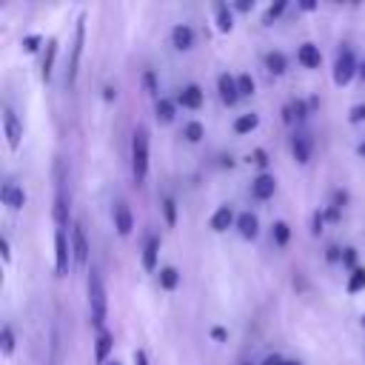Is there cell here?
Listing matches in <instances>:
<instances>
[{"label": "cell", "mask_w": 365, "mask_h": 365, "mask_svg": "<svg viewBox=\"0 0 365 365\" xmlns=\"http://www.w3.org/2000/svg\"><path fill=\"white\" fill-rule=\"evenodd\" d=\"M242 365H251V362H242Z\"/></svg>", "instance_id": "cell-55"}, {"label": "cell", "mask_w": 365, "mask_h": 365, "mask_svg": "<svg viewBox=\"0 0 365 365\" xmlns=\"http://www.w3.org/2000/svg\"><path fill=\"white\" fill-rule=\"evenodd\" d=\"M171 43H174L177 51H188V48L194 46V29L185 26V23L174 26V29H171Z\"/></svg>", "instance_id": "cell-12"}, {"label": "cell", "mask_w": 365, "mask_h": 365, "mask_svg": "<svg viewBox=\"0 0 365 365\" xmlns=\"http://www.w3.org/2000/svg\"><path fill=\"white\" fill-rule=\"evenodd\" d=\"M271 237H274L277 245H288V240H291V228H288V222L277 220V222L271 225Z\"/></svg>", "instance_id": "cell-29"}, {"label": "cell", "mask_w": 365, "mask_h": 365, "mask_svg": "<svg viewBox=\"0 0 365 365\" xmlns=\"http://www.w3.org/2000/svg\"><path fill=\"white\" fill-rule=\"evenodd\" d=\"M359 77H362V83H365V63L359 66Z\"/></svg>", "instance_id": "cell-51"}, {"label": "cell", "mask_w": 365, "mask_h": 365, "mask_svg": "<svg viewBox=\"0 0 365 365\" xmlns=\"http://www.w3.org/2000/svg\"><path fill=\"white\" fill-rule=\"evenodd\" d=\"M362 325H365V314H362Z\"/></svg>", "instance_id": "cell-54"}, {"label": "cell", "mask_w": 365, "mask_h": 365, "mask_svg": "<svg viewBox=\"0 0 365 365\" xmlns=\"http://www.w3.org/2000/svg\"><path fill=\"white\" fill-rule=\"evenodd\" d=\"M40 43H43V37H40V34H26V37H23V51L34 54V51L40 48Z\"/></svg>", "instance_id": "cell-34"}, {"label": "cell", "mask_w": 365, "mask_h": 365, "mask_svg": "<svg viewBox=\"0 0 365 365\" xmlns=\"http://www.w3.org/2000/svg\"><path fill=\"white\" fill-rule=\"evenodd\" d=\"M274 191H277V180L271 177V174H257L254 180H251V194L257 197V200H271L274 197Z\"/></svg>", "instance_id": "cell-9"}, {"label": "cell", "mask_w": 365, "mask_h": 365, "mask_svg": "<svg viewBox=\"0 0 365 365\" xmlns=\"http://www.w3.org/2000/svg\"><path fill=\"white\" fill-rule=\"evenodd\" d=\"M262 365H285V359H282L279 354H268V356L262 359Z\"/></svg>", "instance_id": "cell-41"}, {"label": "cell", "mask_w": 365, "mask_h": 365, "mask_svg": "<svg viewBox=\"0 0 365 365\" xmlns=\"http://www.w3.org/2000/svg\"><path fill=\"white\" fill-rule=\"evenodd\" d=\"M14 345H17L14 328L6 322V325L0 328V351H3V356H11V354H14Z\"/></svg>", "instance_id": "cell-25"}, {"label": "cell", "mask_w": 365, "mask_h": 365, "mask_svg": "<svg viewBox=\"0 0 365 365\" xmlns=\"http://www.w3.org/2000/svg\"><path fill=\"white\" fill-rule=\"evenodd\" d=\"M214 20H217V29L222 34H228L234 29V14H231V6L228 3H217L214 6Z\"/></svg>", "instance_id": "cell-19"}, {"label": "cell", "mask_w": 365, "mask_h": 365, "mask_svg": "<svg viewBox=\"0 0 365 365\" xmlns=\"http://www.w3.org/2000/svg\"><path fill=\"white\" fill-rule=\"evenodd\" d=\"M342 254H345V248H339V245H328L325 259H328V262H339V259H342Z\"/></svg>", "instance_id": "cell-35"}, {"label": "cell", "mask_w": 365, "mask_h": 365, "mask_svg": "<svg viewBox=\"0 0 365 365\" xmlns=\"http://www.w3.org/2000/svg\"><path fill=\"white\" fill-rule=\"evenodd\" d=\"M182 137H185L188 143H200V140L205 137V128H202V123H197V120H188V123L182 125Z\"/></svg>", "instance_id": "cell-28"}, {"label": "cell", "mask_w": 365, "mask_h": 365, "mask_svg": "<svg viewBox=\"0 0 365 365\" xmlns=\"http://www.w3.org/2000/svg\"><path fill=\"white\" fill-rule=\"evenodd\" d=\"M265 66H268L271 74H282L288 63H285V54H282V51H268V54H265Z\"/></svg>", "instance_id": "cell-27"}, {"label": "cell", "mask_w": 365, "mask_h": 365, "mask_svg": "<svg viewBox=\"0 0 365 365\" xmlns=\"http://www.w3.org/2000/svg\"><path fill=\"white\" fill-rule=\"evenodd\" d=\"M231 225H237V217H234L231 205H220V208L211 214V228H214L217 234H222V231H228Z\"/></svg>", "instance_id": "cell-13"}, {"label": "cell", "mask_w": 365, "mask_h": 365, "mask_svg": "<svg viewBox=\"0 0 365 365\" xmlns=\"http://www.w3.org/2000/svg\"><path fill=\"white\" fill-rule=\"evenodd\" d=\"M88 237H86V228H83V222H74L71 225V254H74V265L77 268H86V262H88Z\"/></svg>", "instance_id": "cell-7"}, {"label": "cell", "mask_w": 365, "mask_h": 365, "mask_svg": "<svg viewBox=\"0 0 365 365\" xmlns=\"http://www.w3.org/2000/svg\"><path fill=\"white\" fill-rule=\"evenodd\" d=\"M322 222H325V214H319V211H317V214H314V228H311V231H314V234H319V231H322Z\"/></svg>", "instance_id": "cell-42"}, {"label": "cell", "mask_w": 365, "mask_h": 365, "mask_svg": "<svg viewBox=\"0 0 365 365\" xmlns=\"http://www.w3.org/2000/svg\"><path fill=\"white\" fill-rule=\"evenodd\" d=\"M106 365H120V362H117V359H114V362H106Z\"/></svg>", "instance_id": "cell-53"}, {"label": "cell", "mask_w": 365, "mask_h": 365, "mask_svg": "<svg viewBox=\"0 0 365 365\" xmlns=\"http://www.w3.org/2000/svg\"><path fill=\"white\" fill-rule=\"evenodd\" d=\"M285 365H302L299 359H285Z\"/></svg>", "instance_id": "cell-50"}, {"label": "cell", "mask_w": 365, "mask_h": 365, "mask_svg": "<svg viewBox=\"0 0 365 365\" xmlns=\"http://www.w3.org/2000/svg\"><path fill=\"white\" fill-rule=\"evenodd\" d=\"M160 285H163L165 291H174V288L180 285V271H177L174 265H165V268H160Z\"/></svg>", "instance_id": "cell-26"}, {"label": "cell", "mask_w": 365, "mask_h": 365, "mask_svg": "<svg viewBox=\"0 0 365 365\" xmlns=\"http://www.w3.org/2000/svg\"><path fill=\"white\" fill-rule=\"evenodd\" d=\"M211 336L214 339H225V328H211Z\"/></svg>", "instance_id": "cell-48"}, {"label": "cell", "mask_w": 365, "mask_h": 365, "mask_svg": "<svg viewBox=\"0 0 365 365\" xmlns=\"http://www.w3.org/2000/svg\"><path fill=\"white\" fill-rule=\"evenodd\" d=\"M291 111H297V117H299V120H305V103H302V100H297V103L291 106Z\"/></svg>", "instance_id": "cell-44"}, {"label": "cell", "mask_w": 365, "mask_h": 365, "mask_svg": "<svg viewBox=\"0 0 365 365\" xmlns=\"http://www.w3.org/2000/svg\"><path fill=\"white\" fill-rule=\"evenodd\" d=\"M297 60H299V66H305V68H319L322 54H319V48H317L314 43H302V46L297 48Z\"/></svg>", "instance_id": "cell-15"}, {"label": "cell", "mask_w": 365, "mask_h": 365, "mask_svg": "<svg viewBox=\"0 0 365 365\" xmlns=\"http://www.w3.org/2000/svg\"><path fill=\"white\" fill-rule=\"evenodd\" d=\"M157 120H163V123H171L174 120V114H177V103L174 100H168V97H157Z\"/></svg>", "instance_id": "cell-24"}, {"label": "cell", "mask_w": 365, "mask_h": 365, "mask_svg": "<svg viewBox=\"0 0 365 365\" xmlns=\"http://www.w3.org/2000/svg\"><path fill=\"white\" fill-rule=\"evenodd\" d=\"M103 91H106V94H103V97H106V100H114V97H117V88H111V86H106V88H103Z\"/></svg>", "instance_id": "cell-47"}, {"label": "cell", "mask_w": 365, "mask_h": 365, "mask_svg": "<svg viewBox=\"0 0 365 365\" xmlns=\"http://www.w3.org/2000/svg\"><path fill=\"white\" fill-rule=\"evenodd\" d=\"M114 228H117V234L120 237H128L131 234V228H134V217H131V208L125 205V202H114Z\"/></svg>", "instance_id": "cell-10"}, {"label": "cell", "mask_w": 365, "mask_h": 365, "mask_svg": "<svg viewBox=\"0 0 365 365\" xmlns=\"http://www.w3.org/2000/svg\"><path fill=\"white\" fill-rule=\"evenodd\" d=\"M0 200H3V205H9L11 211H17V208H23V202H26V191H23L20 185H14V182H3Z\"/></svg>", "instance_id": "cell-11"}, {"label": "cell", "mask_w": 365, "mask_h": 365, "mask_svg": "<svg viewBox=\"0 0 365 365\" xmlns=\"http://www.w3.org/2000/svg\"><path fill=\"white\" fill-rule=\"evenodd\" d=\"M237 88H240V97H251L254 88H257V86H254V77H251V74H240V77H237Z\"/></svg>", "instance_id": "cell-32"}, {"label": "cell", "mask_w": 365, "mask_h": 365, "mask_svg": "<svg viewBox=\"0 0 365 365\" xmlns=\"http://www.w3.org/2000/svg\"><path fill=\"white\" fill-rule=\"evenodd\" d=\"M299 6H302V9H305V11H311V9H317V3H314V0H302V3H299Z\"/></svg>", "instance_id": "cell-49"}, {"label": "cell", "mask_w": 365, "mask_h": 365, "mask_svg": "<svg viewBox=\"0 0 365 365\" xmlns=\"http://www.w3.org/2000/svg\"><path fill=\"white\" fill-rule=\"evenodd\" d=\"M131 174L137 185L145 182L148 177V128L145 125H137L131 134Z\"/></svg>", "instance_id": "cell-2"}, {"label": "cell", "mask_w": 365, "mask_h": 365, "mask_svg": "<svg viewBox=\"0 0 365 365\" xmlns=\"http://www.w3.org/2000/svg\"><path fill=\"white\" fill-rule=\"evenodd\" d=\"M143 83H145V91H148V94H157V83H154V74H151V71L143 74Z\"/></svg>", "instance_id": "cell-37"}, {"label": "cell", "mask_w": 365, "mask_h": 365, "mask_svg": "<svg viewBox=\"0 0 365 365\" xmlns=\"http://www.w3.org/2000/svg\"><path fill=\"white\" fill-rule=\"evenodd\" d=\"M134 365H148V356H145V351H143V348H137V351H134Z\"/></svg>", "instance_id": "cell-43"}, {"label": "cell", "mask_w": 365, "mask_h": 365, "mask_svg": "<svg viewBox=\"0 0 365 365\" xmlns=\"http://www.w3.org/2000/svg\"><path fill=\"white\" fill-rule=\"evenodd\" d=\"M160 205H163V217H165V222H168V225H177V202H174V197H163Z\"/></svg>", "instance_id": "cell-31"}, {"label": "cell", "mask_w": 365, "mask_h": 365, "mask_svg": "<svg viewBox=\"0 0 365 365\" xmlns=\"http://www.w3.org/2000/svg\"><path fill=\"white\" fill-rule=\"evenodd\" d=\"M354 74H359V66L354 60V51L351 48H342L334 60V83L336 86H348L354 80Z\"/></svg>", "instance_id": "cell-5"}, {"label": "cell", "mask_w": 365, "mask_h": 365, "mask_svg": "<svg viewBox=\"0 0 365 365\" xmlns=\"http://www.w3.org/2000/svg\"><path fill=\"white\" fill-rule=\"evenodd\" d=\"M362 288H365V268H354L351 277H348L345 291H348V294H356V291H362Z\"/></svg>", "instance_id": "cell-30"}, {"label": "cell", "mask_w": 365, "mask_h": 365, "mask_svg": "<svg viewBox=\"0 0 365 365\" xmlns=\"http://www.w3.org/2000/svg\"><path fill=\"white\" fill-rule=\"evenodd\" d=\"M348 120H351V123H362V120H365V106H362V103H356V106L351 108Z\"/></svg>", "instance_id": "cell-36"}, {"label": "cell", "mask_w": 365, "mask_h": 365, "mask_svg": "<svg viewBox=\"0 0 365 365\" xmlns=\"http://www.w3.org/2000/svg\"><path fill=\"white\" fill-rule=\"evenodd\" d=\"M356 151H359V154L365 157V143H359V148H356Z\"/></svg>", "instance_id": "cell-52"}, {"label": "cell", "mask_w": 365, "mask_h": 365, "mask_svg": "<svg viewBox=\"0 0 365 365\" xmlns=\"http://www.w3.org/2000/svg\"><path fill=\"white\" fill-rule=\"evenodd\" d=\"M83 46H86V14L77 17L74 26V43H71V60L66 68V88H71L77 83V71H80V57H83Z\"/></svg>", "instance_id": "cell-3"}, {"label": "cell", "mask_w": 365, "mask_h": 365, "mask_svg": "<svg viewBox=\"0 0 365 365\" xmlns=\"http://www.w3.org/2000/svg\"><path fill=\"white\" fill-rule=\"evenodd\" d=\"M157 257H160V240L157 237H148L145 245H143V268L145 271H154L157 268Z\"/></svg>", "instance_id": "cell-20"}, {"label": "cell", "mask_w": 365, "mask_h": 365, "mask_svg": "<svg viewBox=\"0 0 365 365\" xmlns=\"http://www.w3.org/2000/svg\"><path fill=\"white\" fill-rule=\"evenodd\" d=\"M3 134H6V143L11 151L20 148V140H23V123L17 120L14 108L11 106H3Z\"/></svg>", "instance_id": "cell-6"}, {"label": "cell", "mask_w": 365, "mask_h": 365, "mask_svg": "<svg viewBox=\"0 0 365 365\" xmlns=\"http://www.w3.org/2000/svg\"><path fill=\"white\" fill-rule=\"evenodd\" d=\"M54 222H57V228L68 225V194L63 185L57 188V197H54Z\"/></svg>", "instance_id": "cell-17"}, {"label": "cell", "mask_w": 365, "mask_h": 365, "mask_svg": "<svg viewBox=\"0 0 365 365\" xmlns=\"http://www.w3.org/2000/svg\"><path fill=\"white\" fill-rule=\"evenodd\" d=\"M54 57H57V40L51 37V40L46 43V54H43V66H40V74H43V80H48V77H51V68H54Z\"/></svg>", "instance_id": "cell-22"}, {"label": "cell", "mask_w": 365, "mask_h": 365, "mask_svg": "<svg viewBox=\"0 0 365 365\" xmlns=\"http://www.w3.org/2000/svg\"><path fill=\"white\" fill-rule=\"evenodd\" d=\"M251 160H254L259 168H265V165H268V157H265V151H262V148H257V151L251 154Z\"/></svg>", "instance_id": "cell-39"}, {"label": "cell", "mask_w": 365, "mask_h": 365, "mask_svg": "<svg viewBox=\"0 0 365 365\" xmlns=\"http://www.w3.org/2000/svg\"><path fill=\"white\" fill-rule=\"evenodd\" d=\"M0 251H3V262H11V245H9V237H0Z\"/></svg>", "instance_id": "cell-38"}, {"label": "cell", "mask_w": 365, "mask_h": 365, "mask_svg": "<svg viewBox=\"0 0 365 365\" xmlns=\"http://www.w3.org/2000/svg\"><path fill=\"white\" fill-rule=\"evenodd\" d=\"M325 220H334V222H336V220H339V208H336V205H331V208L325 211Z\"/></svg>", "instance_id": "cell-45"}, {"label": "cell", "mask_w": 365, "mask_h": 365, "mask_svg": "<svg viewBox=\"0 0 365 365\" xmlns=\"http://www.w3.org/2000/svg\"><path fill=\"white\" fill-rule=\"evenodd\" d=\"M237 231H240V237L254 240V237L259 234V220H257V214H251V211L237 214Z\"/></svg>", "instance_id": "cell-14"}, {"label": "cell", "mask_w": 365, "mask_h": 365, "mask_svg": "<svg viewBox=\"0 0 365 365\" xmlns=\"http://www.w3.org/2000/svg\"><path fill=\"white\" fill-rule=\"evenodd\" d=\"M217 91H220V100H222L225 106H234V103L240 100V88H237V77H231L228 71H222V74L217 77Z\"/></svg>", "instance_id": "cell-8"}, {"label": "cell", "mask_w": 365, "mask_h": 365, "mask_svg": "<svg viewBox=\"0 0 365 365\" xmlns=\"http://www.w3.org/2000/svg\"><path fill=\"white\" fill-rule=\"evenodd\" d=\"M285 6H288V0H277V3H271V6L265 9V23H274V20L285 11Z\"/></svg>", "instance_id": "cell-33"}, {"label": "cell", "mask_w": 365, "mask_h": 365, "mask_svg": "<svg viewBox=\"0 0 365 365\" xmlns=\"http://www.w3.org/2000/svg\"><path fill=\"white\" fill-rule=\"evenodd\" d=\"M342 262L354 268V262H356V251H354V248H345V254H342Z\"/></svg>", "instance_id": "cell-40"}, {"label": "cell", "mask_w": 365, "mask_h": 365, "mask_svg": "<svg viewBox=\"0 0 365 365\" xmlns=\"http://www.w3.org/2000/svg\"><path fill=\"white\" fill-rule=\"evenodd\" d=\"M88 314H91V325L97 331H106V314H108V297H106V285L97 268L88 271Z\"/></svg>", "instance_id": "cell-1"}, {"label": "cell", "mask_w": 365, "mask_h": 365, "mask_svg": "<svg viewBox=\"0 0 365 365\" xmlns=\"http://www.w3.org/2000/svg\"><path fill=\"white\" fill-rule=\"evenodd\" d=\"M259 125V114H254V111H245V114H240L237 120H234V131L237 134H248V131H254Z\"/></svg>", "instance_id": "cell-23"}, {"label": "cell", "mask_w": 365, "mask_h": 365, "mask_svg": "<svg viewBox=\"0 0 365 365\" xmlns=\"http://www.w3.org/2000/svg\"><path fill=\"white\" fill-rule=\"evenodd\" d=\"M177 103H180L182 108H200V106H202V88H200L197 83L185 86V88L177 94Z\"/></svg>", "instance_id": "cell-16"}, {"label": "cell", "mask_w": 365, "mask_h": 365, "mask_svg": "<svg viewBox=\"0 0 365 365\" xmlns=\"http://www.w3.org/2000/svg\"><path fill=\"white\" fill-rule=\"evenodd\" d=\"M111 348H114V336H111L108 331H97V339H94V359H97V362H106L108 354H111Z\"/></svg>", "instance_id": "cell-18"}, {"label": "cell", "mask_w": 365, "mask_h": 365, "mask_svg": "<svg viewBox=\"0 0 365 365\" xmlns=\"http://www.w3.org/2000/svg\"><path fill=\"white\" fill-rule=\"evenodd\" d=\"M234 9H240V11H248V9H254V0H240Z\"/></svg>", "instance_id": "cell-46"}, {"label": "cell", "mask_w": 365, "mask_h": 365, "mask_svg": "<svg viewBox=\"0 0 365 365\" xmlns=\"http://www.w3.org/2000/svg\"><path fill=\"white\" fill-rule=\"evenodd\" d=\"M74 262V254H71V237H66L63 228L54 231V271L57 277H66L68 268Z\"/></svg>", "instance_id": "cell-4"}, {"label": "cell", "mask_w": 365, "mask_h": 365, "mask_svg": "<svg viewBox=\"0 0 365 365\" xmlns=\"http://www.w3.org/2000/svg\"><path fill=\"white\" fill-rule=\"evenodd\" d=\"M291 151H294V160L297 163H308L311 160V143H308V137L305 134H297L291 140Z\"/></svg>", "instance_id": "cell-21"}]
</instances>
